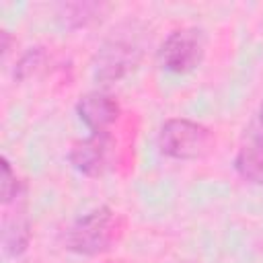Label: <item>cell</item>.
Instances as JSON below:
<instances>
[{"label":"cell","instance_id":"7c38bea8","mask_svg":"<svg viewBox=\"0 0 263 263\" xmlns=\"http://www.w3.org/2000/svg\"><path fill=\"white\" fill-rule=\"evenodd\" d=\"M0 37H2V53H6V51H8L10 37H8V33H6V31H2V33H0Z\"/></svg>","mask_w":263,"mask_h":263},{"label":"cell","instance_id":"9c48e42d","mask_svg":"<svg viewBox=\"0 0 263 263\" xmlns=\"http://www.w3.org/2000/svg\"><path fill=\"white\" fill-rule=\"evenodd\" d=\"M97 10H101L99 4H66L64 6V16H60V21L64 23V27L76 29V27H82V25L90 23L95 18Z\"/></svg>","mask_w":263,"mask_h":263},{"label":"cell","instance_id":"3957f363","mask_svg":"<svg viewBox=\"0 0 263 263\" xmlns=\"http://www.w3.org/2000/svg\"><path fill=\"white\" fill-rule=\"evenodd\" d=\"M205 55V35L197 27H183L173 31L158 49L160 66L173 74L193 72Z\"/></svg>","mask_w":263,"mask_h":263},{"label":"cell","instance_id":"8fae6325","mask_svg":"<svg viewBox=\"0 0 263 263\" xmlns=\"http://www.w3.org/2000/svg\"><path fill=\"white\" fill-rule=\"evenodd\" d=\"M0 185H2V203L4 205H8L10 201L18 199L23 195V191H25L23 183L16 179L12 166H10V162L6 158H2V183Z\"/></svg>","mask_w":263,"mask_h":263},{"label":"cell","instance_id":"8992f818","mask_svg":"<svg viewBox=\"0 0 263 263\" xmlns=\"http://www.w3.org/2000/svg\"><path fill=\"white\" fill-rule=\"evenodd\" d=\"M76 113L90 132H109V127L117 121L121 109L117 99L109 92L90 90L76 103Z\"/></svg>","mask_w":263,"mask_h":263},{"label":"cell","instance_id":"ba28073f","mask_svg":"<svg viewBox=\"0 0 263 263\" xmlns=\"http://www.w3.org/2000/svg\"><path fill=\"white\" fill-rule=\"evenodd\" d=\"M234 168L242 179L263 187V144L245 146L234 158Z\"/></svg>","mask_w":263,"mask_h":263},{"label":"cell","instance_id":"4fadbf2b","mask_svg":"<svg viewBox=\"0 0 263 263\" xmlns=\"http://www.w3.org/2000/svg\"><path fill=\"white\" fill-rule=\"evenodd\" d=\"M259 121H261V125H263V105H261V109H259Z\"/></svg>","mask_w":263,"mask_h":263},{"label":"cell","instance_id":"7a4b0ae2","mask_svg":"<svg viewBox=\"0 0 263 263\" xmlns=\"http://www.w3.org/2000/svg\"><path fill=\"white\" fill-rule=\"evenodd\" d=\"M214 144L210 127L185 117L166 119L158 132L160 152L175 160H199L212 152Z\"/></svg>","mask_w":263,"mask_h":263},{"label":"cell","instance_id":"277c9868","mask_svg":"<svg viewBox=\"0 0 263 263\" xmlns=\"http://www.w3.org/2000/svg\"><path fill=\"white\" fill-rule=\"evenodd\" d=\"M140 60H142V49L136 43L125 39H109L95 55L92 62L95 78L101 80L103 84L117 82L129 72H134Z\"/></svg>","mask_w":263,"mask_h":263},{"label":"cell","instance_id":"6da1fadb","mask_svg":"<svg viewBox=\"0 0 263 263\" xmlns=\"http://www.w3.org/2000/svg\"><path fill=\"white\" fill-rule=\"evenodd\" d=\"M123 232L125 218L113 208L101 205L80 216L66 230V249L84 257L103 255L121 240Z\"/></svg>","mask_w":263,"mask_h":263},{"label":"cell","instance_id":"52a82bcc","mask_svg":"<svg viewBox=\"0 0 263 263\" xmlns=\"http://www.w3.org/2000/svg\"><path fill=\"white\" fill-rule=\"evenodd\" d=\"M29 240H31V224H29L27 214L18 210L16 216H6L4 230H2L4 253L10 257H18L29 247Z\"/></svg>","mask_w":263,"mask_h":263},{"label":"cell","instance_id":"30bf717a","mask_svg":"<svg viewBox=\"0 0 263 263\" xmlns=\"http://www.w3.org/2000/svg\"><path fill=\"white\" fill-rule=\"evenodd\" d=\"M43 62H45V51H43V47H31V49L18 60V64H16V68H14V78H16V80H27V78H31V76L43 66Z\"/></svg>","mask_w":263,"mask_h":263},{"label":"cell","instance_id":"5b68a950","mask_svg":"<svg viewBox=\"0 0 263 263\" xmlns=\"http://www.w3.org/2000/svg\"><path fill=\"white\" fill-rule=\"evenodd\" d=\"M72 166L86 177H101L111 168L113 138L109 132H92L90 136L74 142L70 150Z\"/></svg>","mask_w":263,"mask_h":263}]
</instances>
